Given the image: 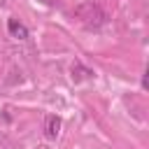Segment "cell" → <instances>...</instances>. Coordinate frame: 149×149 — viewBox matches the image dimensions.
<instances>
[{"mask_svg": "<svg viewBox=\"0 0 149 149\" xmlns=\"http://www.w3.org/2000/svg\"><path fill=\"white\" fill-rule=\"evenodd\" d=\"M74 14L81 19V23H86L88 28H98V26H102L105 21H107V14L100 9V5H95V2H84V5H79L77 9H74Z\"/></svg>", "mask_w": 149, "mask_h": 149, "instance_id": "6da1fadb", "label": "cell"}, {"mask_svg": "<svg viewBox=\"0 0 149 149\" xmlns=\"http://www.w3.org/2000/svg\"><path fill=\"white\" fill-rule=\"evenodd\" d=\"M7 30H9V35L16 37V40H28V28H26L19 19H7Z\"/></svg>", "mask_w": 149, "mask_h": 149, "instance_id": "7a4b0ae2", "label": "cell"}, {"mask_svg": "<svg viewBox=\"0 0 149 149\" xmlns=\"http://www.w3.org/2000/svg\"><path fill=\"white\" fill-rule=\"evenodd\" d=\"M58 130H61V119L54 116V114H49V116L44 119V135H47L49 140H56Z\"/></svg>", "mask_w": 149, "mask_h": 149, "instance_id": "3957f363", "label": "cell"}]
</instances>
